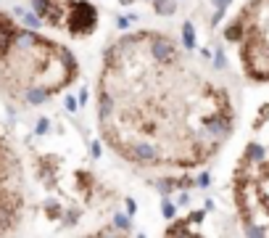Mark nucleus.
I'll list each match as a JSON object with an SVG mask.
<instances>
[{"label":"nucleus","mask_w":269,"mask_h":238,"mask_svg":"<svg viewBox=\"0 0 269 238\" xmlns=\"http://www.w3.org/2000/svg\"><path fill=\"white\" fill-rule=\"evenodd\" d=\"M240 58L251 77L269 79V0H253L243 13Z\"/></svg>","instance_id":"3"},{"label":"nucleus","mask_w":269,"mask_h":238,"mask_svg":"<svg viewBox=\"0 0 269 238\" xmlns=\"http://www.w3.org/2000/svg\"><path fill=\"white\" fill-rule=\"evenodd\" d=\"M101 130L140 167H195L232 127L230 93L172 40L140 32L108 51L98 79Z\"/></svg>","instance_id":"1"},{"label":"nucleus","mask_w":269,"mask_h":238,"mask_svg":"<svg viewBox=\"0 0 269 238\" xmlns=\"http://www.w3.org/2000/svg\"><path fill=\"white\" fill-rule=\"evenodd\" d=\"M77 72L74 58L61 45L16 29L0 16V88L29 101L63 90Z\"/></svg>","instance_id":"2"}]
</instances>
